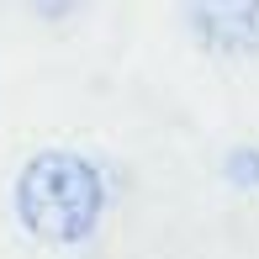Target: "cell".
<instances>
[{
    "label": "cell",
    "instance_id": "3957f363",
    "mask_svg": "<svg viewBox=\"0 0 259 259\" xmlns=\"http://www.w3.org/2000/svg\"><path fill=\"white\" fill-rule=\"evenodd\" d=\"M228 164H233V169H228L233 180H243V185H259V154H254V148H238V154H233Z\"/></svg>",
    "mask_w": 259,
    "mask_h": 259
},
{
    "label": "cell",
    "instance_id": "6da1fadb",
    "mask_svg": "<svg viewBox=\"0 0 259 259\" xmlns=\"http://www.w3.org/2000/svg\"><path fill=\"white\" fill-rule=\"evenodd\" d=\"M101 211H106L101 169L69 148H48L27 159V169L16 175V217L37 243L74 249L101 228Z\"/></svg>",
    "mask_w": 259,
    "mask_h": 259
},
{
    "label": "cell",
    "instance_id": "7a4b0ae2",
    "mask_svg": "<svg viewBox=\"0 0 259 259\" xmlns=\"http://www.w3.org/2000/svg\"><path fill=\"white\" fill-rule=\"evenodd\" d=\"M191 32L211 53H259V0H191Z\"/></svg>",
    "mask_w": 259,
    "mask_h": 259
},
{
    "label": "cell",
    "instance_id": "277c9868",
    "mask_svg": "<svg viewBox=\"0 0 259 259\" xmlns=\"http://www.w3.org/2000/svg\"><path fill=\"white\" fill-rule=\"evenodd\" d=\"M32 11H37V16H48V21H58V16H69V11L79 6V0H27Z\"/></svg>",
    "mask_w": 259,
    "mask_h": 259
}]
</instances>
